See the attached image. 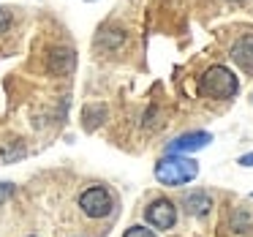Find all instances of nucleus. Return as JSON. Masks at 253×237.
I'll return each instance as SVG.
<instances>
[{"label": "nucleus", "instance_id": "obj_1", "mask_svg": "<svg viewBox=\"0 0 253 237\" xmlns=\"http://www.w3.org/2000/svg\"><path fill=\"white\" fill-rule=\"evenodd\" d=\"M199 90H202V95H207V98L229 101V98H234L237 90H240V79H237V74L226 66H210L207 71L199 77Z\"/></svg>", "mask_w": 253, "mask_h": 237}, {"label": "nucleus", "instance_id": "obj_2", "mask_svg": "<svg viewBox=\"0 0 253 237\" xmlns=\"http://www.w3.org/2000/svg\"><path fill=\"white\" fill-rule=\"evenodd\" d=\"M199 175V164L188 155H166L155 164V180L161 186H185Z\"/></svg>", "mask_w": 253, "mask_h": 237}, {"label": "nucleus", "instance_id": "obj_3", "mask_svg": "<svg viewBox=\"0 0 253 237\" xmlns=\"http://www.w3.org/2000/svg\"><path fill=\"white\" fill-rule=\"evenodd\" d=\"M79 207L87 218H106L115 207V199L104 186H90L79 193Z\"/></svg>", "mask_w": 253, "mask_h": 237}, {"label": "nucleus", "instance_id": "obj_4", "mask_svg": "<svg viewBox=\"0 0 253 237\" xmlns=\"http://www.w3.org/2000/svg\"><path fill=\"white\" fill-rule=\"evenodd\" d=\"M144 218H147L150 226H155V229H171V226L177 224V207L171 199L161 196L155 199V202L147 204V210H144Z\"/></svg>", "mask_w": 253, "mask_h": 237}, {"label": "nucleus", "instance_id": "obj_5", "mask_svg": "<svg viewBox=\"0 0 253 237\" xmlns=\"http://www.w3.org/2000/svg\"><path fill=\"white\" fill-rule=\"evenodd\" d=\"M212 142V137H210L207 131H191V134H182V137H177L174 142H169V155H182V153H196V150L207 147V144Z\"/></svg>", "mask_w": 253, "mask_h": 237}, {"label": "nucleus", "instance_id": "obj_6", "mask_svg": "<svg viewBox=\"0 0 253 237\" xmlns=\"http://www.w3.org/2000/svg\"><path fill=\"white\" fill-rule=\"evenodd\" d=\"M231 60L245 74H253V36H242L231 44Z\"/></svg>", "mask_w": 253, "mask_h": 237}, {"label": "nucleus", "instance_id": "obj_7", "mask_svg": "<svg viewBox=\"0 0 253 237\" xmlns=\"http://www.w3.org/2000/svg\"><path fill=\"white\" fill-rule=\"evenodd\" d=\"M74 66H77V55H74V49H68V47H57V49L49 52V71L52 74L66 77V74L74 71Z\"/></svg>", "mask_w": 253, "mask_h": 237}, {"label": "nucleus", "instance_id": "obj_8", "mask_svg": "<svg viewBox=\"0 0 253 237\" xmlns=\"http://www.w3.org/2000/svg\"><path fill=\"white\" fill-rule=\"evenodd\" d=\"M182 204H185L188 215H193V218H204V215H210V210H212V196H210L207 191H191V193H185Z\"/></svg>", "mask_w": 253, "mask_h": 237}, {"label": "nucleus", "instance_id": "obj_9", "mask_svg": "<svg viewBox=\"0 0 253 237\" xmlns=\"http://www.w3.org/2000/svg\"><path fill=\"white\" fill-rule=\"evenodd\" d=\"M123 237H155L153 229H144V226H131V229H126V235Z\"/></svg>", "mask_w": 253, "mask_h": 237}, {"label": "nucleus", "instance_id": "obj_10", "mask_svg": "<svg viewBox=\"0 0 253 237\" xmlns=\"http://www.w3.org/2000/svg\"><path fill=\"white\" fill-rule=\"evenodd\" d=\"M11 193H14V186H11V183H0V204L6 202Z\"/></svg>", "mask_w": 253, "mask_h": 237}, {"label": "nucleus", "instance_id": "obj_11", "mask_svg": "<svg viewBox=\"0 0 253 237\" xmlns=\"http://www.w3.org/2000/svg\"><path fill=\"white\" fill-rule=\"evenodd\" d=\"M8 22H11V14H8L6 8H0V30H6Z\"/></svg>", "mask_w": 253, "mask_h": 237}, {"label": "nucleus", "instance_id": "obj_12", "mask_svg": "<svg viewBox=\"0 0 253 237\" xmlns=\"http://www.w3.org/2000/svg\"><path fill=\"white\" fill-rule=\"evenodd\" d=\"M240 164H242V166H253V153L242 155V158H240Z\"/></svg>", "mask_w": 253, "mask_h": 237}, {"label": "nucleus", "instance_id": "obj_13", "mask_svg": "<svg viewBox=\"0 0 253 237\" xmlns=\"http://www.w3.org/2000/svg\"><path fill=\"white\" fill-rule=\"evenodd\" d=\"M231 3H242V0H231Z\"/></svg>", "mask_w": 253, "mask_h": 237}, {"label": "nucleus", "instance_id": "obj_14", "mask_svg": "<svg viewBox=\"0 0 253 237\" xmlns=\"http://www.w3.org/2000/svg\"><path fill=\"white\" fill-rule=\"evenodd\" d=\"M87 3H90V0H87Z\"/></svg>", "mask_w": 253, "mask_h": 237}]
</instances>
